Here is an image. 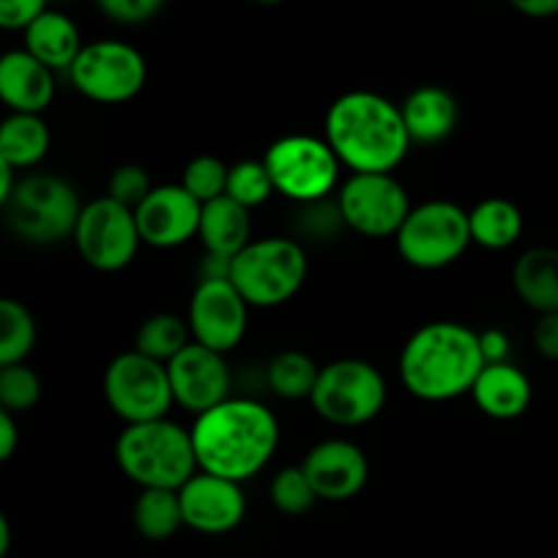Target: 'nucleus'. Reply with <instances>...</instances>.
Listing matches in <instances>:
<instances>
[{"label":"nucleus","mask_w":558,"mask_h":558,"mask_svg":"<svg viewBox=\"0 0 558 558\" xmlns=\"http://www.w3.org/2000/svg\"><path fill=\"white\" fill-rule=\"evenodd\" d=\"M278 420L254 398H229L199 414L191 425L199 472L245 483L270 463L278 450Z\"/></svg>","instance_id":"obj_1"},{"label":"nucleus","mask_w":558,"mask_h":558,"mask_svg":"<svg viewBox=\"0 0 558 558\" xmlns=\"http://www.w3.org/2000/svg\"><path fill=\"white\" fill-rule=\"evenodd\" d=\"M325 140L352 174H392L412 147L401 107L374 90H349L330 104Z\"/></svg>","instance_id":"obj_2"},{"label":"nucleus","mask_w":558,"mask_h":558,"mask_svg":"<svg viewBox=\"0 0 558 558\" xmlns=\"http://www.w3.org/2000/svg\"><path fill=\"white\" fill-rule=\"evenodd\" d=\"M485 365L477 330L461 322H430L409 338L398 371L414 398L445 403L472 392Z\"/></svg>","instance_id":"obj_3"},{"label":"nucleus","mask_w":558,"mask_h":558,"mask_svg":"<svg viewBox=\"0 0 558 558\" xmlns=\"http://www.w3.org/2000/svg\"><path fill=\"white\" fill-rule=\"evenodd\" d=\"M114 458L125 477L142 490H180L199 472L191 430L167 417L125 425L114 445Z\"/></svg>","instance_id":"obj_4"},{"label":"nucleus","mask_w":558,"mask_h":558,"mask_svg":"<svg viewBox=\"0 0 558 558\" xmlns=\"http://www.w3.org/2000/svg\"><path fill=\"white\" fill-rule=\"evenodd\" d=\"M308 256L303 245L283 238L251 240L232 259L229 281L251 308H276L303 289Z\"/></svg>","instance_id":"obj_5"},{"label":"nucleus","mask_w":558,"mask_h":558,"mask_svg":"<svg viewBox=\"0 0 558 558\" xmlns=\"http://www.w3.org/2000/svg\"><path fill=\"white\" fill-rule=\"evenodd\" d=\"M5 221L27 243L52 245L74 238L82 205L71 183L54 174H27L16 180L11 199L3 205Z\"/></svg>","instance_id":"obj_6"},{"label":"nucleus","mask_w":558,"mask_h":558,"mask_svg":"<svg viewBox=\"0 0 558 558\" xmlns=\"http://www.w3.org/2000/svg\"><path fill=\"white\" fill-rule=\"evenodd\" d=\"M398 254L417 270H441L461 259L472 245L469 213L447 199L412 207L407 223L396 234Z\"/></svg>","instance_id":"obj_7"},{"label":"nucleus","mask_w":558,"mask_h":558,"mask_svg":"<svg viewBox=\"0 0 558 558\" xmlns=\"http://www.w3.org/2000/svg\"><path fill=\"white\" fill-rule=\"evenodd\" d=\"M262 161L278 194L300 205H319L332 194L341 174V161L327 140L308 134L281 136L267 147Z\"/></svg>","instance_id":"obj_8"},{"label":"nucleus","mask_w":558,"mask_h":558,"mask_svg":"<svg viewBox=\"0 0 558 558\" xmlns=\"http://www.w3.org/2000/svg\"><path fill=\"white\" fill-rule=\"evenodd\" d=\"M387 403V381L376 365L365 360H336L319 371L311 407L322 420L341 428H357L381 414Z\"/></svg>","instance_id":"obj_9"},{"label":"nucleus","mask_w":558,"mask_h":558,"mask_svg":"<svg viewBox=\"0 0 558 558\" xmlns=\"http://www.w3.org/2000/svg\"><path fill=\"white\" fill-rule=\"evenodd\" d=\"M104 398L125 425L163 420L174 403L167 365L136 349L118 354L104 374Z\"/></svg>","instance_id":"obj_10"},{"label":"nucleus","mask_w":558,"mask_h":558,"mask_svg":"<svg viewBox=\"0 0 558 558\" xmlns=\"http://www.w3.org/2000/svg\"><path fill=\"white\" fill-rule=\"evenodd\" d=\"M71 85L96 104H125L140 96L147 82V63L136 47L114 38L85 44L69 71Z\"/></svg>","instance_id":"obj_11"},{"label":"nucleus","mask_w":558,"mask_h":558,"mask_svg":"<svg viewBox=\"0 0 558 558\" xmlns=\"http://www.w3.org/2000/svg\"><path fill=\"white\" fill-rule=\"evenodd\" d=\"M74 245L93 270H125L142 245L134 210L118 205L109 196L87 202L82 207L80 221H76Z\"/></svg>","instance_id":"obj_12"},{"label":"nucleus","mask_w":558,"mask_h":558,"mask_svg":"<svg viewBox=\"0 0 558 558\" xmlns=\"http://www.w3.org/2000/svg\"><path fill=\"white\" fill-rule=\"evenodd\" d=\"M336 205L343 223L365 238H396L412 213L407 189L392 174H352Z\"/></svg>","instance_id":"obj_13"},{"label":"nucleus","mask_w":558,"mask_h":558,"mask_svg":"<svg viewBox=\"0 0 558 558\" xmlns=\"http://www.w3.org/2000/svg\"><path fill=\"white\" fill-rule=\"evenodd\" d=\"M248 308L229 278H205L196 283L189 303L191 338L218 354L232 352L245 336Z\"/></svg>","instance_id":"obj_14"},{"label":"nucleus","mask_w":558,"mask_h":558,"mask_svg":"<svg viewBox=\"0 0 558 558\" xmlns=\"http://www.w3.org/2000/svg\"><path fill=\"white\" fill-rule=\"evenodd\" d=\"M167 371L174 403L194 412L196 417L229 401V387H232L229 365L223 354L213 352V349L189 343L167 365Z\"/></svg>","instance_id":"obj_15"},{"label":"nucleus","mask_w":558,"mask_h":558,"mask_svg":"<svg viewBox=\"0 0 558 558\" xmlns=\"http://www.w3.org/2000/svg\"><path fill=\"white\" fill-rule=\"evenodd\" d=\"M178 496L185 526L207 537L234 532L245 518V494L240 483L216 474L196 472Z\"/></svg>","instance_id":"obj_16"},{"label":"nucleus","mask_w":558,"mask_h":558,"mask_svg":"<svg viewBox=\"0 0 558 558\" xmlns=\"http://www.w3.org/2000/svg\"><path fill=\"white\" fill-rule=\"evenodd\" d=\"M134 216L142 243L153 248H178L199 238L202 202H196L183 185H156Z\"/></svg>","instance_id":"obj_17"},{"label":"nucleus","mask_w":558,"mask_h":558,"mask_svg":"<svg viewBox=\"0 0 558 558\" xmlns=\"http://www.w3.org/2000/svg\"><path fill=\"white\" fill-rule=\"evenodd\" d=\"M314 485L316 496L327 501H347L368 483V458L357 445L343 439H327L316 445L300 463Z\"/></svg>","instance_id":"obj_18"},{"label":"nucleus","mask_w":558,"mask_h":558,"mask_svg":"<svg viewBox=\"0 0 558 558\" xmlns=\"http://www.w3.org/2000/svg\"><path fill=\"white\" fill-rule=\"evenodd\" d=\"M0 98L16 114H41L54 98L52 69L27 49H14L0 58Z\"/></svg>","instance_id":"obj_19"},{"label":"nucleus","mask_w":558,"mask_h":558,"mask_svg":"<svg viewBox=\"0 0 558 558\" xmlns=\"http://www.w3.org/2000/svg\"><path fill=\"white\" fill-rule=\"evenodd\" d=\"M403 123H407L409 136L417 145H436L447 140L458 125V98L447 87L423 85L407 96L401 104Z\"/></svg>","instance_id":"obj_20"},{"label":"nucleus","mask_w":558,"mask_h":558,"mask_svg":"<svg viewBox=\"0 0 558 558\" xmlns=\"http://www.w3.org/2000/svg\"><path fill=\"white\" fill-rule=\"evenodd\" d=\"M472 398L490 420H518L532 403V381L512 363L485 365Z\"/></svg>","instance_id":"obj_21"},{"label":"nucleus","mask_w":558,"mask_h":558,"mask_svg":"<svg viewBox=\"0 0 558 558\" xmlns=\"http://www.w3.org/2000/svg\"><path fill=\"white\" fill-rule=\"evenodd\" d=\"M25 49L36 60H41L47 69H69L76 63L80 52L85 49L80 31L63 11L47 9L31 27L25 31Z\"/></svg>","instance_id":"obj_22"},{"label":"nucleus","mask_w":558,"mask_h":558,"mask_svg":"<svg viewBox=\"0 0 558 558\" xmlns=\"http://www.w3.org/2000/svg\"><path fill=\"white\" fill-rule=\"evenodd\" d=\"M251 210L238 205L229 196L202 205V223L199 240L207 248V254L234 259L245 245L251 243Z\"/></svg>","instance_id":"obj_23"},{"label":"nucleus","mask_w":558,"mask_h":558,"mask_svg":"<svg viewBox=\"0 0 558 558\" xmlns=\"http://www.w3.org/2000/svg\"><path fill=\"white\" fill-rule=\"evenodd\" d=\"M515 294L539 316L558 314V251L529 248L512 267Z\"/></svg>","instance_id":"obj_24"},{"label":"nucleus","mask_w":558,"mask_h":558,"mask_svg":"<svg viewBox=\"0 0 558 558\" xmlns=\"http://www.w3.org/2000/svg\"><path fill=\"white\" fill-rule=\"evenodd\" d=\"M49 153V125L41 114L11 112L0 125V161L14 169H31Z\"/></svg>","instance_id":"obj_25"},{"label":"nucleus","mask_w":558,"mask_h":558,"mask_svg":"<svg viewBox=\"0 0 558 558\" xmlns=\"http://www.w3.org/2000/svg\"><path fill=\"white\" fill-rule=\"evenodd\" d=\"M469 227H472V243L488 251H505L521 240L523 213L518 210L515 202L490 196L469 210Z\"/></svg>","instance_id":"obj_26"},{"label":"nucleus","mask_w":558,"mask_h":558,"mask_svg":"<svg viewBox=\"0 0 558 558\" xmlns=\"http://www.w3.org/2000/svg\"><path fill=\"white\" fill-rule=\"evenodd\" d=\"M134 526L150 543L178 534L185 526L178 490H142L134 501Z\"/></svg>","instance_id":"obj_27"},{"label":"nucleus","mask_w":558,"mask_h":558,"mask_svg":"<svg viewBox=\"0 0 558 558\" xmlns=\"http://www.w3.org/2000/svg\"><path fill=\"white\" fill-rule=\"evenodd\" d=\"M189 343H194L189 319H180V316L172 314H156L142 322L134 349L145 357L156 360V363L169 365Z\"/></svg>","instance_id":"obj_28"},{"label":"nucleus","mask_w":558,"mask_h":558,"mask_svg":"<svg viewBox=\"0 0 558 558\" xmlns=\"http://www.w3.org/2000/svg\"><path fill=\"white\" fill-rule=\"evenodd\" d=\"M319 365L303 352H281L267 365V387L283 401H303L314 396Z\"/></svg>","instance_id":"obj_29"},{"label":"nucleus","mask_w":558,"mask_h":558,"mask_svg":"<svg viewBox=\"0 0 558 558\" xmlns=\"http://www.w3.org/2000/svg\"><path fill=\"white\" fill-rule=\"evenodd\" d=\"M36 343V322L20 300H0V368L20 365Z\"/></svg>","instance_id":"obj_30"},{"label":"nucleus","mask_w":558,"mask_h":558,"mask_svg":"<svg viewBox=\"0 0 558 558\" xmlns=\"http://www.w3.org/2000/svg\"><path fill=\"white\" fill-rule=\"evenodd\" d=\"M272 191H276V185H272L265 161H240L229 167L227 196L243 205L245 210L265 205Z\"/></svg>","instance_id":"obj_31"},{"label":"nucleus","mask_w":558,"mask_h":558,"mask_svg":"<svg viewBox=\"0 0 558 558\" xmlns=\"http://www.w3.org/2000/svg\"><path fill=\"white\" fill-rule=\"evenodd\" d=\"M270 501L283 515H305L319 501V496L305 477L303 466H289L272 477Z\"/></svg>","instance_id":"obj_32"},{"label":"nucleus","mask_w":558,"mask_h":558,"mask_svg":"<svg viewBox=\"0 0 558 558\" xmlns=\"http://www.w3.org/2000/svg\"><path fill=\"white\" fill-rule=\"evenodd\" d=\"M229 183V167L216 156H196L191 158L189 167L183 172V189L194 196L196 202L207 205V202L227 196Z\"/></svg>","instance_id":"obj_33"},{"label":"nucleus","mask_w":558,"mask_h":558,"mask_svg":"<svg viewBox=\"0 0 558 558\" xmlns=\"http://www.w3.org/2000/svg\"><path fill=\"white\" fill-rule=\"evenodd\" d=\"M41 398V379L25 363L0 368V407L3 412H27Z\"/></svg>","instance_id":"obj_34"},{"label":"nucleus","mask_w":558,"mask_h":558,"mask_svg":"<svg viewBox=\"0 0 558 558\" xmlns=\"http://www.w3.org/2000/svg\"><path fill=\"white\" fill-rule=\"evenodd\" d=\"M153 189H156V185L150 183L147 169H142L140 163H123V167L114 169L112 178H109L107 196L118 202V205L129 207V210L136 213L142 202L153 194Z\"/></svg>","instance_id":"obj_35"},{"label":"nucleus","mask_w":558,"mask_h":558,"mask_svg":"<svg viewBox=\"0 0 558 558\" xmlns=\"http://www.w3.org/2000/svg\"><path fill=\"white\" fill-rule=\"evenodd\" d=\"M98 9L118 25H145V22L156 20L163 3L161 0H101Z\"/></svg>","instance_id":"obj_36"},{"label":"nucleus","mask_w":558,"mask_h":558,"mask_svg":"<svg viewBox=\"0 0 558 558\" xmlns=\"http://www.w3.org/2000/svg\"><path fill=\"white\" fill-rule=\"evenodd\" d=\"M44 11H47L44 0H3L0 3V27L25 33Z\"/></svg>","instance_id":"obj_37"},{"label":"nucleus","mask_w":558,"mask_h":558,"mask_svg":"<svg viewBox=\"0 0 558 558\" xmlns=\"http://www.w3.org/2000/svg\"><path fill=\"white\" fill-rule=\"evenodd\" d=\"M534 347L545 360L558 363V314L539 316L534 325Z\"/></svg>","instance_id":"obj_38"},{"label":"nucleus","mask_w":558,"mask_h":558,"mask_svg":"<svg viewBox=\"0 0 558 558\" xmlns=\"http://www.w3.org/2000/svg\"><path fill=\"white\" fill-rule=\"evenodd\" d=\"M480 347H483V357L488 365L507 363V354H510V336L505 330H490L480 332Z\"/></svg>","instance_id":"obj_39"},{"label":"nucleus","mask_w":558,"mask_h":558,"mask_svg":"<svg viewBox=\"0 0 558 558\" xmlns=\"http://www.w3.org/2000/svg\"><path fill=\"white\" fill-rule=\"evenodd\" d=\"M20 445V430H16L14 414L0 412V461H9Z\"/></svg>","instance_id":"obj_40"},{"label":"nucleus","mask_w":558,"mask_h":558,"mask_svg":"<svg viewBox=\"0 0 558 558\" xmlns=\"http://www.w3.org/2000/svg\"><path fill=\"white\" fill-rule=\"evenodd\" d=\"M515 11L532 20H550L558 14V0H515Z\"/></svg>","instance_id":"obj_41"},{"label":"nucleus","mask_w":558,"mask_h":558,"mask_svg":"<svg viewBox=\"0 0 558 558\" xmlns=\"http://www.w3.org/2000/svg\"><path fill=\"white\" fill-rule=\"evenodd\" d=\"M14 167H9V163L0 161V205H5V202L11 199V194H14L16 183H14Z\"/></svg>","instance_id":"obj_42"},{"label":"nucleus","mask_w":558,"mask_h":558,"mask_svg":"<svg viewBox=\"0 0 558 558\" xmlns=\"http://www.w3.org/2000/svg\"><path fill=\"white\" fill-rule=\"evenodd\" d=\"M11 548V523L5 518H0V558L9 556Z\"/></svg>","instance_id":"obj_43"}]
</instances>
